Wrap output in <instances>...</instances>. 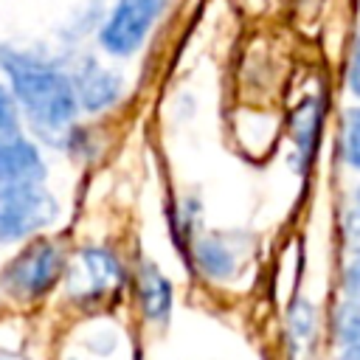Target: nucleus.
Listing matches in <instances>:
<instances>
[{
	"label": "nucleus",
	"instance_id": "nucleus-1",
	"mask_svg": "<svg viewBox=\"0 0 360 360\" xmlns=\"http://www.w3.org/2000/svg\"><path fill=\"white\" fill-rule=\"evenodd\" d=\"M0 70L6 73L20 112L31 129L51 143L68 146L79 115V98L70 73L45 56L8 45L0 48Z\"/></svg>",
	"mask_w": 360,
	"mask_h": 360
},
{
	"label": "nucleus",
	"instance_id": "nucleus-2",
	"mask_svg": "<svg viewBox=\"0 0 360 360\" xmlns=\"http://www.w3.org/2000/svg\"><path fill=\"white\" fill-rule=\"evenodd\" d=\"M65 270H68V259L59 242L48 236H37L11 256V262L3 267L0 284L17 301H37L62 281Z\"/></svg>",
	"mask_w": 360,
	"mask_h": 360
},
{
	"label": "nucleus",
	"instance_id": "nucleus-3",
	"mask_svg": "<svg viewBox=\"0 0 360 360\" xmlns=\"http://www.w3.org/2000/svg\"><path fill=\"white\" fill-rule=\"evenodd\" d=\"M59 217L45 183H0V242L37 239Z\"/></svg>",
	"mask_w": 360,
	"mask_h": 360
},
{
	"label": "nucleus",
	"instance_id": "nucleus-4",
	"mask_svg": "<svg viewBox=\"0 0 360 360\" xmlns=\"http://www.w3.org/2000/svg\"><path fill=\"white\" fill-rule=\"evenodd\" d=\"M166 0H115L98 28V45L118 59H129L155 28Z\"/></svg>",
	"mask_w": 360,
	"mask_h": 360
},
{
	"label": "nucleus",
	"instance_id": "nucleus-5",
	"mask_svg": "<svg viewBox=\"0 0 360 360\" xmlns=\"http://www.w3.org/2000/svg\"><path fill=\"white\" fill-rule=\"evenodd\" d=\"M65 281H68L70 295L79 304H101L121 287L124 270H121L118 256L110 248L90 245V248H82L68 262Z\"/></svg>",
	"mask_w": 360,
	"mask_h": 360
},
{
	"label": "nucleus",
	"instance_id": "nucleus-6",
	"mask_svg": "<svg viewBox=\"0 0 360 360\" xmlns=\"http://www.w3.org/2000/svg\"><path fill=\"white\" fill-rule=\"evenodd\" d=\"M70 79H73V90H76V98H79V110H84V112L110 110L124 93L121 76L112 73L110 68H104L93 56H87L82 65H76Z\"/></svg>",
	"mask_w": 360,
	"mask_h": 360
},
{
	"label": "nucleus",
	"instance_id": "nucleus-7",
	"mask_svg": "<svg viewBox=\"0 0 360 360\" xmlns=\"http://www.w3.org/2000/svg\"><path fill=\"white\" fill-rule=\"evenodd\" d=\"M45 158L28 135L0 132V183H45Z\"/></svg>",
	"mask_w": 360,
	"mask_h": 360
},
{
	"label": "nucleus",
	"instance_id": "nucleus-8",
	"mask_svg": "<svg viewBox=\"0 0 360 360\" xmlns=\"http://www.w3.org/2000/svg\"><path fill=\"white\" fill-rule=\"evenodd\" d=\"M135 292H138V307L141 315L146 321H166L172 312V301H174V290L172 281L166 278V273L152 264V262H141L138 273H135Z\"/></svg>",
	"mask_w": 360,
	"mask_h": 360
},
{
	"label": "nucleus",
	"instance_id": "nucleus-9",
	"mask_svg": "<svg viewBox=\"0 0 360 360\" xmlns=\"http://www.w3.org/2000/svg\"><path fill=\"white\" fill-rule=\"evenodd\" d=\"M194 262L197 267L214 278V281H225L236 273L239 264V250L231 239H225L222 233H211V236H200L194 239Z\"/></svg>",
	"mask_w": 360,
	"mask_h": 360
},
{
	"label": "nucleus",
	"instance_id": "nucleus-10",
	"mask_svg": "<svg viewBox=\"0 0 360 360\" xmlns=\"http://www.w3.org/2000/svg\"><path fill=\"white\" fill-rule=\"evenodd\" d=\"M321 118H323V107L318 98H304L292 115V143H295V155H298V166H307L315 155L318 146V135H321Z\"/></svg>",
	"mask_w": 360,
	"mask_h": 360
},
{
	"label": "nucleus",
	"instance_id": "nucleus-11",
	"mask_svg": "<svg viewBox=\"0 0 360 360\" xmlns=\"http://www.w3.org/2000/svg\"><path fill=\"white\" fill-rule=\"evenodd\" d=\"M340 155L349 169L360 172V107H352L343 115V129H340Z\"/></svg>",
	"mask_w": 360,
	"mask_h": 360
},
{
	"label": "nucleus",
	"instance_id": "nucleus-12",
	"mask_svg": "<svg viewBox=\"0 0 360 360\" xmlns=\"http://www.w3.org/2000/svg\"><path fill=\"white\" fill-rule=\"evenodd\" d=\"M335 332L340 346H357L360 343V298H346L335 318Z\"/></svg>",
	"mask_w": 360,
	"mask_h": 360
},
{
	"label": "nucleus",
	"instance_id": "nucleus-13",
	"mask_svg": "<svg viewBox=\"0 0 360 360\" xmlns=\"http://www.w3.org/2000/svg\"><path fill=\"white\" fill-rule=\"evenodd\" d=\"M20 124H22L20 104L11 93V87L0 82V132H17Z\"/></svg>",
	"mask_w": 360,
	"mask_h": 360
},
{
	"label": "nucleus",
	"instance_id": "nucleus-14",
	"mask_svg": "<svg viewBox=\"0 0 360 360\" xmlns=\"http://www.w3.org/2000/svg\"><path fill=\"white\" fill-rule=\"evenodd\" d=\"M346 82H349V90L360 98V34H357V42H354V51H352V59H349Z\"/></svg>",
	"mask_w": 360,
	"mask_h": 360
},
{
	"label": "nucleus",
	"instance_id": "nucleus-15",
	"mask_svg": "<svg viewBox=\"0 0 360 360\" xmlns=\"http://www.w3.org/2000/svg\"><path fill=\"white\" fill-rule=\"evenodd\" d=\"M346 298H360V256L346 270Z\"/></svg>",
	"mask_w": 360,
	"mask_h": 360
},
{
	"label": "nucleus",
	"instance_id": "nucleus-16",
	"mask_svg": "<svg viewBox=\"0 0 360 360\" xmlns=\"http://www.w3.org/2000/svg\"><path fill=\"white\" fill-rule=\"evenodd\" d=\"M338 360H360V343H357V346H346Z\"/></svg>",
	"mask_w": 360,
	"mask_h": 360
},
{
	"label": "nucleus",
	"instance_id": "nucleus-17",
	"mask_svg": "<svg viewBox=\"0 0 360 360\" xmlns=\"http://www.w3.org/2000/svg\"><path fill=\"white\" fill-rule=\"evenodd\" d=\"M0 360H25L22 354H14V352H0Z\"/></svg>",
	"mask_w": 360,
	"mask_h": 360
},
{
	"label": "nucleus",
	"instance_id": "nucleus-18",
	"mask_svg": "<svg viewBox=\"0 0 360 360\" xmlns=\"http://www.w3.org/2000/svg\"><path fill=\"white\" fill-rule=\"evenodd\" d=\"M354 217L360 219V188L354 191Z\"/></svg>",
	"mask_w": 360,
	"mask_h": 360
}]
</instances>
